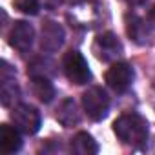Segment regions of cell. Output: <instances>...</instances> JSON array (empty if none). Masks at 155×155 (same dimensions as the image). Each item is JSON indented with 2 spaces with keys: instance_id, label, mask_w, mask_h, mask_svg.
Wrapping results in <instances>:
<instances>
[{
  "instance_id": "7a4b0ae2",
  "label": "cell",
  "mask_w": 155,
  "mask_h": 155,
  "mask_svg": "<svg viewBox=\"0 0 155 155\" xmlns=\"http://www.w3.org/2000/svg\"><path fill=\"white\" fill-rule=\"evenodd\" d=\"M62 66H64V73L66 77L77 86L81 84H86L90 81V68H88V62L86 58L82 57V53H79L77 49H71L64 55L62 58Z\"/></svg>"
},
{
  "instance_id": "277c9868",
  "label": "cell",
  "mask_w": 155,
  "mask_h": 155,
  "mask_svg": "<svg viewBox=\"0 0 155 155\" xmlns=\"http://www.w3.org/2000/svg\"><path fill=\"white\" fill-rule=\"evenodd\" d=\"M11 119H13L15 126L26 135H35L40 130V113L37 108H33L29 104L15 106L11 111Z\"/></svg>"
},
{
  "instance_id": "7c38bea8",
  "label": "cell",
  "mask_w": 155,
  "mask_h": 155,
  "mask_svg": "<svg viewBox=\"0 0 155 155\" xmlns=\"http://www.w3.org/2000/svg\"><path fill=\"white\" fill-rule=\"evenodd\" d=\"M128 35L137 42V44H146L148 37H150V26L146 20L131 15L128 17Z\"/></svg>"
},
{
  "instance_id": "9c48e42d",
  "label": "cell",
  "mask_w": 155,
  "mask_h": 155,
  "mask_svg": "<svg viewBox=\"0 0 155 155\" xmlns=\"http://www.w3.org/2000/svg\"><path fill=\"white\" fill-rule=\"evenodd\" d=\"M57 120L64 126V128H73L81 122V110L73 99H66L60 102L58 110H57Z\"/></svg>"
},
{
  "instance_id": "e0dca14e",
  "label": "cell",
  "mask_w": 155,
  "mask_h": 155,
  "mask_svg": "<svg viewBox=\"0 0 155 155\" xmlns=\"http://www.w3.org/2000/svg\"><path fill=\"white\" fill-rule=\"evenodd\" d=\"M128 4H131V6H139V4H144L146 0H126Z\"/></svg>"
},
{
  "instance_id": "2e32d148",
  "label": "cell",
  "mask_w": 155,
  "mask_h": 155,
  "mask_svg": "<svg viewBox=\"0 0 155 155\" xmlns=\"http://www.w3.org/2000/svg\"><path fill=\"white\" fill-rule=\"evenodd\" d=\"M15 8L24 15H37L40 9V0H15Z\"/></svg>"
},
{
  "instance_id": "ac0fdd59",
  "label": "cell",
  "mask_w": 155,
  "mask_h": 155,
  "mask_svg": "<svg viewBox=\"0 0 155 155\" xmlns=\"http://www.w3.org/2000/svg\"><path fill=\"white\" fill-rule=\"evenodd\" d=\"M148 18H150V22H155V6L151 8V11H150V17H148Z\"/></svg>"
},
{
  "instance_id": "5b68a950",
  "label": "cell",
  "mask_w": 155,
  "mask_h": 155,
  "mask_svg": "<svg viewBox=\"0 0 155 155\" xmlns=\"http://www.w3.org/2000/svg\"><path fill=\"white\" fill-rule=\"evenodd\" d=\"M33 40H35V29L29 22H24V20H18L15 22L11 33H9V46L20 53H26L31 49L33 46Z\"/></svg>"
},
{
  "instance_id": "9a60e30c",
  "label": "cell",
  "mask_w": 155,
  "mask_h": 155,
  "mask_svg": "<svg viewBox=\"0 0 155 155\" xmlns=\"http://www.w3.org/2000/svg\"><path fill=\"white\" fill-rule=\"evenodd\" d=\"M0 95H2V104L6 108L13 106L18 99H20V90L18 86L15 84V79H6L2 81V91H0Z\"/></svg>"
},
{
  "instance_id": "52a82bcc",
  "label": "cell",
  "mask_w": 155,
  "mask_h": 155,
  "mask_svg": "<svg viewBox=\"0 0 155 155\" xmlns=\"http://www.w3.org/2000/svg\"><path fill=\"white\" fill-rule=\"evenodd\" d=\"M133 81V69L126 62H115L106 71V82L115 91H126Z\"/></svg>"
},
{
  "instance_id": "5bb4252c",
  "label": "cell",
  "mask_w": 155,
  "mask_h": 155,
  "mask_svg": "<svg viewBox=\"0 0 155 155\" xmlns=\"http://www.w3.org/2000/svg\"><path fill=\"white\" fill-rule=\"evenodd\" d=\"M28 73L31 77H46V79H49V77H53L57 73L55 69V62L48 57H37L29 68H28Z\"/></svg>"
},
{
  "instance_id": "3957f363",
  "label": "cell",
  "mask_w": 155,
  "mask_h": 155,
  "mask_svg": "<svg viewBox=\"0 0 155 155\" xmlns=\"http://www.w3.org/2000/svg\"><path fill=\"white\" fill-rule=\"evenodd\" d=\"M82 106H84V111L88 113L90 119L102 120L108 115V110H110V97L102 88L93 86V88H88L84 91Z\"/></svg>"
},
{
  "instance_id": "4fadbf2b",
  "label": "cell",
  "mask_w": 155,
  "mask_h": 155,
  "mask_svg": "<svg viewBox=\"0 0 155 155\" xmlns=\"http://www.w3.org/2000/svg\"><path fill=\"white\" fill-rule=\"evenodd\" d=\"M31 86H33V93L40 102H51L55 97V88L49 82V79L46 77H31Z\"/></svg>"
},
{
  "instance_id": "ba28073f",
  "label": "cell",
  "mask_w": 155,
  "mask_h": 155,
  "mask_svg": "<svg viewBox=\"0 0 155 155\" xmlns=\"http://www.w3.org/2000/svg\"><path fill=\"white\" fill-rule=\"evenodd\" d=\"M64 28L53 20H48L42 24L40 29V48L42 51H57L64 44Z\"/></svg>"
},
{
  "instance_id": "8992f818",
  "label": "cell",
  "mask_w": 155,
  "mask_h": 155,
  "mask_svg": "<svg viewBox=\"0 0 155 155\" xmlns=\"http://www.w3.org/2000/svg\"><path fill=\"white\" fill-rule=\"evenodd\" d=\"M97 57L104 62H113L122 55V44L113 33H102L97 37L95 46H93Z\"/></svg>"
},
{
  "instance_id": "30bf717a",
  "label": "cell",
  "mask_w": 155,
  "mask_h": 155,
  "mask_svg": "<svg viewBox=\"0 0 155 155\" xmlns=\"http://www.w3.org/2000/svg\"><path fill=\"white\" fill-rule=\"evenodd\" d=\"M20 130L9 124L0 126V148L4 153H15L22 148V139H20Z\"/></svg>"
},
{
  "instance_id": "8fae6325",
  "label": "cell",
  "mask_w": 155,
  "mask_h": 155,
  "mask_svg": "<svg viewBox=\"0 0 155 155\" xmlns=\"http://www.w3.org/2000/svg\"><path fill=\"white\" fill-rule=\"evenodd\" d=\"M71 150L77 155H95L99 151V144L95 142V139L90 133L81 131L71 139Z\"/></svg>"
},
{
  "instance_id": "6da1fadb",
  "label": "cell",
  "mask_w": 155,
  "mask_h": 155,
  "mask_svg": "<svg viewBox=\"0 0 155 155\" xmlns=\"http://www.w3.org/2000/svg\"><path fill=\"white\" fill-rule=\"evenodd\" d=\"M113 131L124 144L130 146H142L148 139V124L137 113L120 115L113 122Z\"/></svg>"
}]
</instances>
